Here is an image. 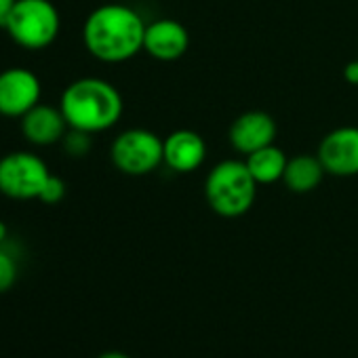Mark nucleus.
Instances as JSON below:
<instances>
[{"mask_svg":"<svg viewBox=\"0 0 358 358\" xmlns=\"http://www.w3.org/2000/svg\"><path fill=\"white\" fill-rule=\"evenodd\" d=\"M97 358H131L129 354H124V352H116V350H112V352H103V354H99Z\"/></svg>","mask_w":358,"mask_h":358,"instance_id":"21","label":"nucleus"},{"mask_svg":"<svg viewBox=\"0 0 358 358\" xmlns=\"http://www.w3.org/2000/svg\"><path fill=\"white\" fill-rule=\"evenodd\" d=\"M59 108L70 129L97 135L118 124L124 103L120 91L112 83L85 76L64 89Z\"/></svg>","mask_w":358,"mask_h":358,"instance_id":"2","label":"nucleus"},{"mask_svg":"<svg viewBox=\"0 0 358 358\" xmlns=\"http://www.w3.org/2000/svg\"><path fill=\"white\" fill-rule=\"evenodd\" d=\"M143 17L129 5L108 3L89 13L83 26V43L91 57L103 64H124L143 51Z\"/></svg>","mask_w":358,"mask_h":358,"instance_id":"1","label":"nucleus"},{"mask_svg":"<svg viewBox=\"0 0 358 358\" xmlns=\"http://www.w3.org/2000/svg\"><path fill=\"white\" fill-rule=\"evenodd\" d=\"M324 175L327 171L316 154H297L287 162L282 184L293 194H310L320 186Z\"/></svg>","mask_w":358,"mask_h":358,"instance_id":"13","label":"nucleus"},{"mask_svg":"<svg viewBox=\"0 0 358 358\" xmlns=\"http://www.w3.org/2000/svg\"><path fill=\"white\" fill-rule=\"evenodd\" d=\"M276 133H278L276 120L268 112L249 110L234 118V122L230 124V131H228V139H230V145L234 148V152L249 156V154L274 143Z\"/></svg>","mask_w":358,"mask_h":358,"instance_id":"9","label":"nucleus"},{"mask_svg":"<svg viewBox=\"0 0 358 358\" xmlns=\"http://www.w3.org/2000/svg\"><path fill=\"white\" fill-rule=\"evenodd\" d=\"M20 276V264L17 257L11 253V249L5 245L0 247V293H7L15 287Z\"/></svg>","mask_w":358,"mask_h":358,"instance_id":"15","label":"nucleus"},{"mask_svg":"<svg viewBox=\"0 0 358 358\" xmlns=\"http://www.w3.org/2000/svg\"><path fill=\"white\" fill-rule=\"evenodd\" d=\"M15 3H17V0H0V28L5 26V22H7L9 13L13 11Z\"/></svg>","mask_w":358,"mask_h":358,"instance_id":"19","label":"nucleus"},{"mask_svg":"<svg viewBox=\"0 0 358 358\" xmlns=\"http://www.w3.org/2000/svg\"><path fill=\"white\" fill-rule=\"evenodd\" d=\"M316 156L320 158L327 175H358V127H337L329 131L320 139Z\"/></svg>","mask_w":358,"mask_h":358,"instance_id":"8","label":"nucleus"},{"mask_svg":"<svg viewBox=\"0 0 358 358\" xmlns=\"http://www.w3.org/2000/svg\"><path fill=\"white\" fill-rule=\"evenodd\" d=\"M43 83L24 66H13L0 72V116L22 118L41 103Z\"/></svg>","mask_w":358,"mask_h":358,"instance_id":"7","label":"nucleus"},{"mask_svg":"<svg viewBox=\"0 0 358 358\" xmlns=\"http://www.w3.org/2000/svg\"><path fill=\"white\" fill-rule=\"evenodd\" d=\"M51 169L34 152L15 150L0 156V194L13 201H38Z\"/></svg>","mask_w":358,"mask_h":358,"instance_id":"5","label":"nucleus"},{"mask_svg":"<svg viewBox=\"0 0 358 358\" xmlns=\"http://www.w3.org/2000/svg\"><path fill=\"white\" fill-rule=\"evenodd\" d=\"M112 164L129 177H143L164 162L162 139L148 129H127L110 145Z\"/></svg>","mask_w":358,"mask_h":358,"instance_id":"6","label":"nucleus"},{"mask_svg":"<svg viewBox=\"0 0 358 358\" xmlns=\"http://www.w3.org/2000/svg\"><path fill=\"white\" fill-rule=\"evenodd\" d=\"M66 192H68L66 182H64L62 177H57V175L51 173V177L47 179V184H45V188H43L38 201L45 203V205H59V203L66 199Z\"/></svg>","mask_w":358,"mask_h":358,"instance_id":"17","label":"nucleus"},{"mask_svg":"<svg viewBox=\"0 0 358 358\" xmlns=\"http://www.w3.org/2000/svg\"><path fill=\"white\" fill-rule=\"evenodd\" d=\"M62 145L66 150L68 156L72 158H83L91 152L93 148V135L87 131H78V129H68L66 137L62 139Z\"/></svg>","mask_w":358,"mask_h":358,"instance_id":"16","label":"nucleus"},{"mask_svg":"<svg viewBox=\"0 0 358 358\" xmlns=\"http://www.w3.org/2000/svg\"><path fill=\"white\" fill-rule=\"evenodd\" d=\"M245 162H247L249 173L257 182V186H270V184L282 182V175H285L289 158L278 145L270 143V145L249 154L245 158Z\"/></svg>","mask_w":358,"mask_h":358,"instance_id":"14","label":"nucleus"},{"mask_svg":"<svg viewBox=\"0 0 358 358\" xmlns=\"http://www.w3.org/2000/svg\"><path fill=\"white\" fill-rule=\"evenodd\" d=\"M343 78H345L350 85L358 87V59H354V62H350V64L345 66V70H343Z\"/></svg>","mask_w":358,"mask_h":358,"instance_id":"18","label":"nucleus"},{"mask_svg":"<svg viewBox=\"0 0 358 358\" xmlns=\"http://www.w3.org/2000/svg\"><path fill=\"white\" fill-rule=\"evenodd\" d=\"M205 199L220 217L234 220L249 213L257 199V182L247 162L236 158L217 162L205 179Z\"/></svg>","mask_w":358,"mask_h":358,"instance_id":"3","label":"nucleus"},{"mask_svg":"<svg viewBox=\"0 0 358 358\" xmlns=\"http://www.w3.org/2000/svg\"><path fill=\"white\" fill-rule=\"evenodd\" d=\"M3 28L15 45L43 51L57 41L62 15L51 0H17Z\"/></svg>","mask_w":358,"mask_h":358,"instance_id":"4","label":"nucleus"},{"mask_svg":"<svg viewBox=\"0 0 358 358\" xmlns=\"http://www.w3.org/2000/svg\"><path fill=\"white\" fill-rule=\"evenodd\" d=\"M20 129L28 143L47 148V145L62 143L70 124L59 106H49L41 101L20 118Z\"/></svg>","mask_w":358,"mask_h":358,"instance_id":"11","label":"nucleus"},{"mask_svg":"<svg viewBox=\"0 0 358 358\" xmlns=\"http://www.w3.org/2000/svg\"><path fill=\"white\" fill-rule=\"evenodd\" d=\"M162 154H164V164L171 171L192 173L205 162L207 143L196 131L179 129L162 139Z\"/></svg>","mask_w":358,"mask_h":358,"instance_id":"12","label":"nucleus"},{"mask_svg":"<svg viewBox=\"0 0 358 358\" xmlns=\"http://www.w3.org/2000/svg\"><path fill=\"white\" fill-rule=\"evenodd\" d=\"M190 49V32L177 20H156L145 26L143 51L158 62H177Z\"/></svg>","mask_w":358,"mask_h":358,"instance_id":"10","label":"nucleus"},{"mask_svg":"<svg viewBox=\"0 0 358 358\" xmlns=\"http://www.w3.org/2000/svg\"><path fill=\"white\" fill-rule=\"evenodd\" d=\"M9 243V226L0 220V247H5Z\"/></svg>","mask_w":358,"mask_h":358,"instance_id":"20","label":"nucleus"}]
</instances>
